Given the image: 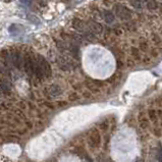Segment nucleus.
<instances>
[{"mask_svg":"<svg viewBox=\"0 0 162 162\" xmlns=\"http://www.w3.org/2000/svg\"><path fill=\"white\" fill-rule=\"evenodd\" d=\"M113 10L115 12L116 17L122 21H129L132 20V11L125 5L116 3L113 5Z\"/></svg>","mask_w":162,"mask_h":162,"instance_id":"1","label":"nucleus"},{"mask_svg":"<svg viewBox=\"0 0 162 162\" xmlns=\"http://www.w3.org/2000/svg\"><path fill=\"white\" fill-rule=\"evenodd\" d=\"M88 145L90 146L92 149H97L100 147L101 145V136L98 129H93L90 131L89 134V140H88Z\"/></svg>","mask_w":162,"mask_h":162,"instance_id":"2","label":"nucleus"},{"mask_svg":"<svg viewBox=\"0 0 162 162\" xmlns=\"http://www.w3.org/2000/svg\"><path fill=\"white\" fill-rule=\"evenodd\" d=\"M86 86L89 89V91L93 92V93H99L101 88H103L105 84L104 82L97 81V80H89L86 81Z\"/></svg>","mask_w":162,"mask_h":162,"instance_id":"3","label":"nucleus"},{"mask_svg":"<svg viewBox=\"0 0 162 162\" xmlns=\"http://www.w3.org/2000/svg\"><path fill=\"white\" fill-rule=\"evenodd\" d=\"M37 60H38V62L40 63L41 68H42V69H43L45 78H49L52 74V69H51L50 64L47 62V60L45 58H43L42 56H39V58H37Z\"/></svg>","mask_w":162,"mask_h":162,"instance_id":"4","label":"nucleus"},{"mask_svg":"<svg viewBox=\"0 0 162 162\" xmlns=\"http://www.w3.org/2000/svg\"><path fill=\"white\" fill-rule=\"evenodd\" d=\"M138 122H139V125L141 129L143 131H146L149 126H150V122H149V118L148 116L146 115V113L144 111H141L138 115Z\"/></svg>","mask_w":162,"mask_h":162,"instance_id":"5","label":"nucleus"},{"mask_svg":"<svg viewBox=\"0 0 162 162\" xmlns=\"http://www.w3.org/2000/svg\"><path fill=\"white\" fill-rule=\"evenodd\" d=\"M88 26H89V29H90L91 32H92L93 34H96V35H101V34H103L104 28H103V26H101L99 23H97V21H90L88 23Z\"/></svg>","mask_w":162,"mask_h":162,"instance_id":"6","label":"nucleus"},{"mask_svg":"<svg viewBox=\"0 0 162 162\" xmlns=\"http://www.w3.org/2000/svg\"><path fill=\"white\" fill-rule=\"evenodd\" d=\"M129 54L131 57L135 60L137 63L142 61V55H141V50L139 49V47L136 46H131L129 47Z\"/></svg>","mask_w":162,"mask_h":162,"instance_id":"7","label":"nucleus"},{"mask_svg":"<svg viewBox=\"0 0 162 162\" xmlns=\"http://www.w3.org/2000/svg\"><path fill=\"white\" fill-rule=\"evenodd\" d=\"M25 71L29 75H34V61L33 59L31 58V57L27 56L26 58H25Z\"/></svg>","mask_w":162,"mask_h":162,"instance_id":"8","label":"nucleus"},{"mask_svg":"<svg viewBox=\"0 0 162 162\" xmlns=\"http://www.w3.org/2000/svg\"><path fill=\"white\" fill-rule=\"evenodd\" d=\"M72 25H74V28L79 32H87V26H86V23H84L82 20H79V18H75L74 21H72Z\"/></svg>","mask_w":162,"mask_h":162,"instance_id":"9","label":"nucleus"},{"mask_svg":"<svg viewBox=\"0 0 162 162\" xmlns=\"http://www.w3.org/2000/svg\"><path fill=\"white\" fill-rule=\"evenodd\" d=\"M139 49L141 50L143 53H147L150 49V46H149V43L146 38L144 37H140L139 39Z\"/></svg>","mask_w":162,"mask_h":162,"instance_id":"10","label":"nucleus"},{"mask_svg":"<svg viewBox=\"0 0 162 162\" xmlns=\"http://www.w3.org/2000/svg\"><path fill=\"white\" fill-rule=\"evenodd\" d=\"M123 28H125L128 32H129V33H135V32L138 30V27H137V23H136V21H134V20L126 21L125 24L123 25Z\"/></svg>","mask_w":162,"mask_h":162,"instance_id":"11","label":"nucleus"},{"mask_svg":"<svg viewBox=\"0 0 162 162\" xmlns=\"http://www.w3.org/2000/svg\"><path fill=\"white\" fill-rule=\"evenodd\" d=\"M8 32L10 33L11 35H17L24 32V28L21 27V25H15V24H12L9 26L8 28Z\"/></svg>","mask_w":162,"mask_h":162,"instance_id":"12","label":"nucleus"},{"mask_svg":"<svg viewBox=\"0 0 162 162\" xmlns=\"http://www.w3.org/2000/svg\"><path fill=\"white\" fill-rule=\"evenodd\" d=\"M148 118L150 122H152L153 125H157V122H158V115H157V111L155 109H150L148 110Z\"/></svg>","mask_w":162,"mask_h":162,"instance_id":"13","label":"nucleus"},{"mask_svg":"<svg viewBox=\"0 0 162 162\" xmlns=\"http://www.w3.org/2000/svg\"><path fill=\"white\" fill-rule=\"evenodd\" d=\"M103 17H104V21H105L107 24H112L114 20H115V17H114V14L110 10H104Z\"/></svg>","mask_w":162,"mask_h":162,"instance_id":"14","label":"nucleus"},{"mask_svg":"<svg viewBox=\"0 0 162 162\" xmlns=\"http://www.w3.org/2000/svg\"><path fill=\"white\" fill-rule=\"evenodd\" d=\"M151 42L153 43L155 46H160L162 43V39L158 34H152L151 35Z\"/></svg>","mask_w":162,"mask_h":162,"instance_id":"15","label":"nucleus"},{"mask_svg":"<svg viewBox=\"0 0 162 162\" xmlns=\"http://www.w3.org/2000/svg\"><path fill=\"white\" fill-rule=\"evenodd\" d=\"M146 5H147V8L149 10H156L158 8V3L156 0H147Z\"/></svg>","mask_w":162,"mask_h":162,"instance_id":"16","label":"nucleus"},{"mask_svg":"<svg viewBox=\"0 0 162 162\" xmlns=\"http://www.w3.org/2000/svg\"><path fill=\"white\" fill-rule=\"evenodd\" d=\"M152 133H153V135L155 137H157V138H160L162 136V129L158 125H154L153 129H152Z\"/></svg>","mask_w":162,"mask_h":162,"instance_id":"17","label":"nucleus"},{"mask_svg":"<svg viewBox=\"0 0 162 162\" xmlns=\"http://www.w3.org/2000/svg\"><path fill=\"white\" fill-rule=\"evenodd\" d=\"M109 125H110L109 120H108V119H104L103 122H101L99 123V129L102 132H106L107 129H108V128H109Z\"/></svg>","mask_w":162,"mask_h":162,"instance_id":"18","label":"nucleus"},{"mask_svg":"<svg viewBox=\"0 0 162 162\" xmlns=\"http://www.w3.org/2000/svg\"><path fill=\"white\" fill-rule=\"evenodd\" d=\"M149 54H150V56L152 58H158L160 55V51L158 48H150L149 49Z\"/></svg>","mask_w":162,"mask_h":162,"instance_id":"19","label":"nucleus"},{"mask_svg":"<svg viewBox=\"0 0 162 162\" xmlns=\"http://www.w3.org/2000/svg\"><path fill=\"white\" fill-rule=\"evenodd\" d=\"M112 34L114 35L115 37H119V36H122V35L123 34V30H122V28L120 27V25L118 26L117 25V27H115L112 30Z\"/></svg>","mask_w":162,"mask_h":162,"instance_id":"20","label":"nucleus"},{"mask_svg":"<svg viewBox=\"0 0 162 162\" xmlns=\"http://www.w3.org/2000/svg\"><path fill=\"white\" fill-rule=\"evenodd\" d=\"M122 72H120V71H119V72H118V71H116L115 74H113V75H112V77H111L108 81L111 82V83H113V82H116V83H117V82L119 81V79L122 78Z\"/></svg>","mask_w":162,"mask_h":162,"instance_id":"21","label":"nucleus"},{"mask_svg":"<svg viewBox=\"0 0 162 162\" xmlns=\"http://www.w3.org/2000/svg\"><path fill=\"white\" fill-rule=\"evenodd\" d=\"M152 57L150 55H147V54L145 53V55H143L142 56V63H144V64H149V63H151L152 61Z\"/></svg>","mask_w":162,"mask_h":162,"instance_id":"22","label":"nucleus"},{"mask_svg":"<svg viewBox=\"0 0 162 162\" xmlns=\"http://www.w3.org/2000/svg\"><path fill=\"white\" fill-rule=\"evenodd\" d=\"M136 61L134 59L132 58H125V64L128 66V68H134V66L136 65Z\"/></svg>","mask_w":162,"mask_h":162,"instance_id":"23","label":"nucleus"},{"mask_svg":"<svg viewBox=\"0 0 162 162\" xmlns=\"http://www.w3.org/2000/svg\"><path fill=\"white\" fill-rule=\"evenodd\" d=\"M51 94L54 95V96H57V95L61 94V89H60L58 86H53L51 88Z\"/></svg>","mask_w":162,"mask_h":162,"instance_id":"24","label":"nucleus"},{"mask_svg":"<svg viewBox=\"0 0 162 162\" xmlns=\"http://www.w3.org/2000/svg\"><path fill=\"white\" fill-rule=\"evenodd\" d=\"M131 4L134 6L136 9H141L142 8V4H141V1L140 0H131Z\"/></svg>","mask_w":162,"mask_h":162,"instance_id":"25","label":"nucleus"},{"mask_svg":"<svg viewBox=\"0 0 162 162\" xmlns=\"http://www.w3.org/2000/svg\"><path fill=\"white\" fill-rule=\"evenodd\" d=\"M78 99H79V96H78L77 93H72V94L69 95V100L71 101H75Z\"/></svg>","mask_w":162,"mask_h":162,"instance_id":"26","label":"nucleus"},{"mask_svg":"<svg viewBox=\"0 0 162 162\" xmlns=\"http://www.w3.org/2000/svg\"><path fill=\"white\" fill-rule=\"evenodd\" d=\"M158 10H159V14L162 15V3H160V4H158Z\"/></svg>","mask_w":162,"mask_h":162,"instance_id":"27","label":"nucleus"},{"mask_svg":"<svg viewBox=\"0 0 162 162\" xmlns=\"http://www.w3.org/2000/svg\"><path fill=\"white\" fill-rule=\"evenodd\" d=\"M84 97L85 98H90L91 95H90V93H89V92H85V93H84Z\"/></svg>","mask_w":162,"mask_h":162,"instance_id":"28","label":"nucleus"},{"mask_svg":"<svg viewBox=\"0 0 162 162\" xmlns=\"http://www.w3.org/2000/svg\"><path fill=\"white\" fill-rule=\"evenodd\" d=\"M21 1L23 3H28V4H29V3L31 2V0H21Z\"/></svg>","mask_w":162,"mask_h":162,"instance_id":"29","label":"nucleus"}]
</instances>
